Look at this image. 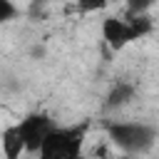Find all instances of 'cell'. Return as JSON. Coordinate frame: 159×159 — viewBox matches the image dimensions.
Masks as SVG:
<instances>
[{
	"label": "cell",
	"instance_id": "30bf717a",
	"mask_svg": "<svg viewBox=\"0 0 159 159\" xmlns=\"http://www.w3.org/2000/svg\"><path fill=\"white\" fill-rule=\"evenodd\" d=\"M37 2H50V0H37Z\"/></svg>",
	"mask_w": 159,
	"mask_h": 159
},
{
	"label": "cell",
	"instance_id": "8992f818",
	"mask_svg": "<svg viewBox=\"0 0 159 159\" xmlns=\"http://www.w3.org/2000/svg\"><path fill=\"white\" fill-rule=\"evenodd\" d=\"M134 99V84H129V82H119V84H114V89L109 92V97H107V107L109 109H117V107H124L127 102H132Z\"/></svg>",
	"mask_w": 159,
	"mask_h": 159
},
{
	"label": "cell",
	"instance_id": "3957f363",
	"mask_svg": "<svg viewBox=\"0 0 159 159\" xmlns=\"http://www.w3.org/2000/svg\"><path fill=\"white\" fill-rule=\"evenodd\" d=\"M109 142L124 154H144L157 142V129L149 122H109L107 124Z\"/></svg>",
	"mask_w": 159,
	"mask_h": 159
},
{
	"label": "cell",
	"instance_id": "277c9868",
	"mask_svg": "<svg viewBox=\"0 0 159 159\" xmlns=\"http://www.w3.org/2000/svg\"><path fill=\"white\" fill-rule=\"evenodd\" d=\"M55 127V119L47 114V112H30L27 117H22L17 122V132L22 137V144H25V154H35L42 144V139L52 132Z\"/></svg>",
	"mask_w": 159,
	"mask_h": 159
},
{
	"label": "cell",
	"instance_id": "5b68a950",
	"mask_svg": "<svg viewBox=\"0 0 159 159\" xmlns=\"http://www.w3.org/2000/svg\"><path fill=\"white\" fill-rule=\"evenodd\" d=\"M0 152H2V159H20L25 154V144L17 132V124H10L0 132Z\"/></svg>",
	"mask_w": 159,
	"mask_h": 159
},
{
	"label": "cell",
	"instance_id": "8fae6325",
	"mask_svg": "<svg viewBox=\"0 0 159 159\" xmlns=\"http://www.w3.org/2000/svg\"><path fill=\"white\" fill-rule=\"evenodd\" d=\"M77 159H87V157H82V154H80V157H77Z\"/></svg>",
	"mask_w": 159,
	"mask_h": 159
},
{
	"label": "cell",
	"instance_id": "6da1fadb",
	"mask_svg": "<svg viewBox=\"0 0 159 159\" xmlns=\"http://www.w3.org/2000/svg\"><path fill=\"white\" fill-rule=\"evenodd\" d=\"M87 129H89V122L55 124L52 132L42 139L35 157L37 159H77L82 154V147H84Z\"/></svg>",
	"mask_w": 159,
	"mask_h": 159
},
{
	"label": "cell",
	"instance_id": "52a82bcc",
	"mask_svg": "<svg viewBox=\"0 0 159 159\" xmlns=\"http://www.w3.org/2000/svg\"><path fill=\"white\" fill-rule=\"evenodd\" d=\"M107 7V0H75V10L82 12V15H89V12H99Z\"/></svg>",
	"mask_w": 159,
	"mask_h": 159
},
{
	"label": "cell",
	"instance_id": "7a4b0ae2",
	"mask_svg": "<svg viewBox=\"0 0 159 159\" xmlns=\"http://www.w3.org/2000/svg\"><path fill=\"white\" fill-rule=\"evenodd\" d=\"M152 30H154V22L149 15H127V17L109 15L102 20V40L107 47H112L117 52L124 50L127 45H132L134 40L147 37Z\"/></svg>",
	"mask_w": 159,
	"mask_h": 159
},
{
	"label": "cell",
	"instance_id": "ba28073f",
	"mask_svg": "<svg viewBox=\"0 0 159 159\" xmlns=\"http://www.w3.org/2000/svg\"><path fill=\"white\" fill-rule=\"evenodd\" d=\"M154 2H157V0H124L129 15H147V12L154 7Z\"/></svg>",
	"mask_w": 159,
	"mask_h": 159
},
{
	"label": "cell",
	"instance_id": "9c48e42d",
	"mask_svg": "<svg viewBox=\"0 0 159 159\" xmlns=\"http://www.w3.org/2000/svg\"><path fill=\"white\" fill-rule=\"evenodd\" d=\"M20 15V7L12 0H0V25H7L10 20H15Z\"/></svg>",
	"mask_w": 159,
	"mask_h": 159
}]
</instances>
